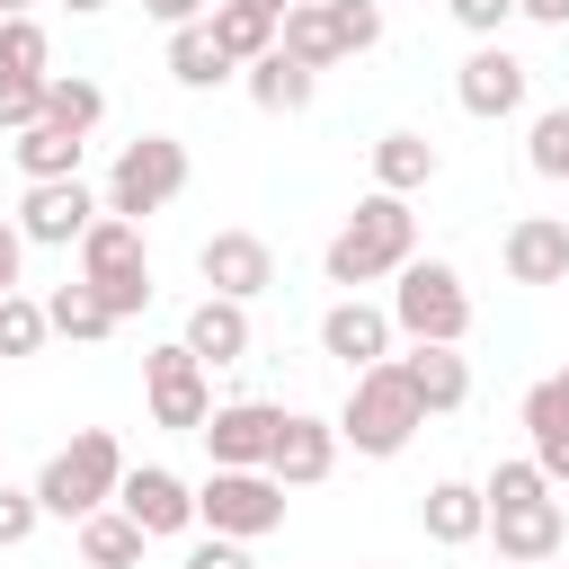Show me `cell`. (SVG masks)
Masks as SVG:
<instances>
[{
  "instance_id": "cell-1",
  "label": "cell",
  "mask_w": 569,
  "mask_h": 569,
  "mask_svg": "<svg viewBox=\"0 0 569 569\" xmlns=\"http://www.w3.org/2000/svg\"><path fill=\"white\" fill-rule=\"evenodd\" d=\"M409 258H418V213H409V196H382V187H373V196L338 222V240H329V258H320V267H329V284H347V293H356V284L400 276Z\"/></svg>"
},
{
  "instance_id": "cell-2",
  "label": "cell",
  "mask_w": 569,
  "mask_h": 569,
  "mask_svg": "<svg viewBox=\"0 0 569 569\" xmlns=\"http://www.w3.org/2000/svg\"><path fill=\"white\" fill-rule=\"evenodd\" d=\"M116 480H124V445H116L107 427H80L62 453H44V471H36V507L62 516V525H80V516L116 507Z\"/></svg>"
},
{
  "instance_id": "cell-3",
  "label": "cell",
  "mask_w": 569,
  "mask_h": 569,
  "mask_svg": "<svg viewBox=\"0 0 569 569\" xmlns=\"http://www.w3.org/2000/svg\"><path fill=\"white\" fill-rule=\"evenodd\" d=\"M418 427H427V409H418V391L400 382V365H391V356L365 365L356 391H347V409H338V445H356L365 462H391Z\"/></svg>"
},
{
  "instance_id": "cell-4",
  "label": "cell",
  "mask_w": 569,
  "mask_h": 569,
  "mask_svg": "<svg viewBox=\"0 0 569 569\" xmlns=\"http://www.w3.org/2000/svg\"><path fill=\"white\" fill-rule=\"evenodd\" d=\"M382 311H391V329L409 347H462L471 338V293H462V276L445 258H409Z\"/></svg>"
},
{
  "instance_id": "cell-5",
  "label": "cell",
  "mask_w": 569,
  "mask_h": 569,
  "mask_svg": "<svg viewBox=\"0 0 569 569\" xmlns=\"http://www.w3.org/2000/svg\"><path fill=\"white\" fill-rule=\"evenodd\" d=\"M80 284L116 311V329L151 302V249H142V222H124V213H98L89 231H80Z\"/></svg>"
},
{
  "instance_id": "cell-6",
  "label": "cell",
  "mask_w": 569,
  "mask_h": 569,
  "mask_svg": "<svg viewBox=\"0 0 569 569\" xmlns=\"http://www.w3.org/2000/svg\"><path fill=\"white\" fill-rule=\"evenodd\" d=\"M169 196H187V142L178 133H142V142H124L116 151V169H107V213H124V222H142V213H160Z\"/></svg>"
},
{
  "instance_id": "cell-7",
  "label": "cell",
  "mask_w": 569,
  "mask_h": 569,
  "mask_svg": "<svg viewBox=\"0 0 569 569\" xmlns=\"http://www.w3.org/2000/svg\"><path fill=\"white\" fill-rule=\"evenodd\" d=\"M196 525H213L222 542H258V533L284 525V489H276L267 471H204V489H196Z\"/></svg>"
},
{
  "instance_id": "cell-8",
  "label": "cell",
  "mask_w": 569,
  "mask_h": 569,
  "mask_svg": "<svg viewBox=\"0 0 569 569\" xmlns=\"http://www.w3.org/2000/svg\"><path fill=\"white\" fill-rule=\"evenodd\" d=\"M142 391H151V427H169V436H196L213 418V382H204V365L178 338L142 356Z\"/></svg>"
},
{
  "instance_id": "cell-9",
  "label": "cell",
  "mask_w": 569,
  "mask_h": 569,
  "mask_svg": "<svg viewBox=\"0 0 569 569\" xmlns=\"http://www.w3.org/2000/svg\"><path fill=\"white\" fill-rule=\"evenodd\" d=\"M98 213H107V204L89 196V178H44V187L18 196V240H36V249H80V231H89Z\"/></svg>"
},
{
  "instance_id": "cell-10",
  "label": "cell",
  "mask_w": 569,
  "mask_h": 569,
  "mask_svg": "<svg viewBox=\"0 0 569 569\" xmlns=\"http://www.w3.org/2000/svg\"><path fill=\"white\" fill-rule=\"evenodd\" d=\"M116 507L142 525V542H169V533H187V525H196V489H187L169 462H124Z\"/></svg>"
},
{
  "instance_id": "cell-11",
  "label": "cell",
  "mask_w": 569,
  "mask_h": 569,
  "mask_svg": "<svg viewBox=\"0 0 569 569\" xmlns=\"http://www.w3.org/2000/svg\"><path fill=\"white\" fill-rule=\"evenodd\" d=\"M276 427H284V409L276 400H222L196 436H204V453H213V471H267V445H276Z\"/></svg>"
},
{
  "instance_id": "cell-12",
  "label": "cell",
  "mask_w": 569,
  "mask_h": 569,
  "mask_svg": "<svg viewBox=\"0 0 569 569\" xmlns=\"http://www.w3.org/2000/svg\"><path fill=\"white\" fill-rule=\"evenodd\" d=\"M338 471V418H311V409H284L276 445H267V480L276 489H320Z\"/></svg>"
},
{
  "instance_id": "cell-13",
  "label": "cell",
  "mask_w": 569,
  "mask_h": 569,
  "mask_svg": "<svg viewBox=\"0 0 569 569\" xmlns=\"http://www.w3.org/2000/svg\"><path fill=\"white\" fill-rule=\"evenodd\" d=\"M196 276H204L222 302H258V293L276 284V249H267L258 231H213V240L196 249Z\"/></svg>"
},
{
  "instance_id": "cell-14",
  "label": "cell",
  "mask_w": 569,
  "mask_h": 569,
  "mask_svg": "<svg viewBox=\"0 0 569 569\" xmlns=\"http://www.w3.org/2000/svg\"><path fill=\"white\" fill-rule=\"evenodd\" d=\"M489 542H498V560L507 569H533V560H560V542H569V507L542 489V498H525V507H498L489 516Z\"/></svg>"
},
{
  "instance_id": "cell-15",
  "label": "cell",
  "mask_w": 569,
  "mask_h": 569,
  "mask_svg": "<svg viewBox=\"0 0 569 569\" xmlns=\"http://www.w3.org/2000/svg\"><path fill=\"white\" fill-rule=\"evenodd\" d=\"M525 89H533V71H525L507 44H480V53L453 71V98H462V116H480V124L516 116V107H525Z\"/></svg>"
},
{
  "instance_id": "cell-16",
  "label": "cell",
  "mask_w": 569,
  "mask_h": 569,
  "mask_svg": "<svg viewBox=\"0 0 569 569\" xmlns=\"http://www.w3.org/2000/svg\"><path fill=\"white\" fill-rule=\"evenodd\" d=\"M391 338H400V329H391V311H382V302H365V293H347V302H329V311H320V356H338L347 373L382 365V356H391Z\"/></svg>"
},
{
  "instance_id": "cell-17",
  "label": "cell",
  "mask_w": 569,
  "mask_h": 569,
  "mask_svg": "<svg viewBox=\"0 0 569 569\" xmlns=\"http://www.w3.org/2000/svg\"><path fill=\"white\" fill-rule=\"evenodd\" d=\"M498 258H507V284H569V222L560 213H516Z\"/></svg>"
},
{
  "instance_id": "cell-18",
  "label": "cell",
  "mask_w": 569,
  "mask_h": 569,
  "mask_svg": "<svg viewBox=\"0 0 569 569\" xmlns=\"http://www.w3.org/2000/svg\"><path fill=\"white\" fill-rule=\"evenodd\" d=\"M178 347H187L204 373H213V365H240V356H249V302H222V293H204V302L187 311Z\"/></svg>"
},
{
  "instance_id": "cell-19",
  "label": "cell",
  "mask_w": 569,
  "mask_h": 569,
  "mask_svg": "<svg viewBox=\"0 0 569 569\" xmlns=\"http://www.w3.org/2000/svg\"><path fill=\"white\" fill-rule=\"evenodd\" d=\"M391 365H400V382L418 391L427 418H445V409L471 400V365H462V347H409V356H391Z\"/></svg>"
},
{
  "instance_id": "cell-20",
  "label": "cell",
  "mask_w": 569,
  "mask_h": 569,
  "mask_svg": "<svg viewBox=\"0 0 569 569\" xmlns=\"http://www.w3.org/2000/svg\"><path fill=\"white\" fill-rule=\"evenodd\" d=\"M418 525H427V542H445V551L480 542V533H489V498H480V480H436V489L418 498Z\"/></svg>"
},
{
  "instance_id": "cell-21",
  "label": "cell",
  "mask_w": 569,
  "mask_h": 569,
  "mask_svg": "<svg viewBox=\"0 0 569 569\" xmlns=\"http://www.w3.org/2000/svg\"><path fill=\"white\" fill-rule=\"evenodd\" d=\"M240 89H249V107H258V116H302V107H311V89H320V71H302V62H284V53L267 44V53L240 71Z\"/></svg>"
},
{
  "instance_id": "cell-22",
  "label": "cell",
  "mask_w": 569,
  "mask_h": 569,
  "mask_svg": "<svg viewBox=\"0 0 569 569\" xmlns=\"http://www.w3.org/2000/svg\"><path fill=\"white\" fill-rule=\"evenodd\" d=\"M436 169H445V151L427 133H409V124L373 142V187L382 196H418V187H436Z\"/></svg>"
},
{
  "instance_id": "cell-23",
  "label": "cell",
  "mask_w": 569,
  "mask_h": 569,
  "mask_svg": "<svg viewBox=\"0 0 569 569\" xmlns=\"http://www.w3.org/2000/svg\"><path fill=\"white\" fill-rule=\"evenodd\" d=\"M525 436H533V471H542L551 489H569V409H560L551 373L525 391Z\"/></svg>"
},
{
  "instance_id": "cell-24",
  "label": "cell",
  "mask_w": 569,
  "mask_h": 569,
  "mask_svg": "<svg viewBox=\"0 0 569 569\" xmlns=\"http://www.w3.org/2000/svg\"><path fill=\"white\" fill-rule=\"evenodd\" d=\"M204 36L222 44V62H231V71H249V62L276 44V18H267V9H249V0H213V9H204Z\"/></svg>"
},
{
  "instance_id": "cell-25",
  "label": "cell",
  "mask_w": 569,
  "mask_h": 569,
  "mask_svg": "<svg viewBox=\"0 0 569 569\" xmlns=\"http://www.w3.org/2000/svg\"><path fill=\"white\" fill-rule=\"evenodd\" d=\"M9 151H18V178H27V187H44V178H80V160H89V142L62 133V124H27Z\"/></svg>"
},
{
  "instance_id": "cell-26",
  "label": "cell",
  "mask_w": 569,
  "mask_h": 569,
  "mask_svg": "<svg viewBox=\"0 0 569 569\" xmlns=\"http://www.w3.org/2000/svg\"><path fill=\"white\" fill-rule=\"evenodd\" d=\"M276 53H284V62H302V71H329V62H338L329 9H320V0H293V9L276 18Z\"/></svg>"
},
{
  "instance_id": "cell-27",
  "label": "cell",
  "mask_w": 569,
  "mask_h": 569,
  "mask_svg": "<svg viewBox=\"0 0 569 569\" xmlns=\"http://www.w3.org/2000/svg\"><path fill=\"white\" fill-rule=\"evenodd\" d=\"M98 116H107V89L89 80V71H44V124H62V133H98Z\"/></svg>"
},
{
  "instance_id": "cell-28",
  "label": "cell",
  "mask_w": 569,
  "mask_h": 569,
  "mask_svg": "<svg viewBox=\"0 0 569 569\" xmlns=\"http://www.w3.org/2000/svg\"><path fill=\"white\" fill-rule=\"evenodd\" d=\"M80 560H89V569H142V525H133L124 507L80 516Z\"/></svg>"
},
{
  "instance_id": "cell-29",
  "label": "cell",
  "mask_w": 569,
  "mask_h": 569,
  "mask_svg": "<svg viewBox=\"0 0 569 569\" xmlns=\"http://www.w3.org/2000/svg\"><path fill=\"white\" fill-rule=\"evenodd\" d=\"M169 80H178V89H222V80H240V71L222 62V44H213L204 18H196V27H169Z\"/></svg>"
},
{
  "instance_id": "cell-30",
  "label": "cell",
  "mask_w": 569,
  "mask_h": 569,
  "mask_svg": "<svg viewBox=\"0 0 569 569\" xmlns=\"http://www.w3.org/2000/svg\"><path fill=\"white\" fill-rule=\"evenodd\" d=\"M44 329H53V338H71V347H98V338H116V311H107L89 284H62V293L44 302Z\"/></svg>"
},
{
  "instance_id": "cell-31",
  "label": "cell",
  "mask_w": 569,
  "mask_h": 569,
  "mask_svg": "<svg viewBox=\"0 0 569 569\" xmlns=\"http://www.w3.org/2000/svg\"><path fill=\"white\" fill-rule=\"evenodd\" d=\"M0 71L9 80H44L53 71V36L36 18H0Z\"/></svg>"
},
{
  "instance_id": "cell-32",
  "label": "cell",
  "mask_w": 569,
  "mask_h": 569,
  "mask_svg": "<svg viewBox=\"0 0 569 569\" xmlns=\"http://www.w3.org/2000/svg\"><path fill=\"white\" fill-rule=\"evenodd\" d=\"M525 160H533V178L569 187V107H542V116H533V133H525Z\"/></svg>"
},
{
  "instance_id": "cell-33",
  "label": "cell",
  "mask_w": 569,
  "mask_h": 569,
  "mask_svg": "<svg viewBox=\"0 0 569 569\" xmlns=\"http://www.w3.org/2000/svg\"><path fill=\"white\" fill-rule=\"evenodd\" d=\"M320 9H329V36H338V62L382 44V0H320Z\"/></svg>"
},
{
  "instance_id": "cell-34",
  "label": "cell",
  "mask_w": 569,
  "mask_h": 569,
  "mask_svg": "<svg viewBox=\"0 0 569 569\" xmlns=\"http://www.w3.org/2000/svg\"><path fill=\"white\" fill-rule=\"evenodd\" d=\"M53 329H44V302L36 293H0V356H36Z\"/></svg>"
},
{
  "instance_id": "cell-35",
  "label": "cell",
  "mask_w": 569,
  "mask_h": 569,
  "mask_svg": "<svg viewBox=\"0 0 569 569\" xmlns=\"http://www.w3.org/2000/svg\"><path fill=\"white\" fill-rule=\"evenodd\" d=\"M542 489H551V480L533 471V453H525V462H498V471L480 480V498H489V516H498V507H525V498H542Z\"/></svg>"
},
{
  "instance_id": "cell-36",
  "label": "cell",
  "mask_w": 569,
  "mask_h": 569,
  "mask_svg": "<svg viewBox=\"0 0 569 569\" xmlns=\"http://www.w3.org/2000/svg\"><path fill=\"white\" fill-rule=\"evenodd\" d=\"M0 124H9V133L44 124V80H9V71H0Z\"/></svg>"
},
{
  "instance_id": "cell-37",
  "label": "cell",
  "mask_w": 569,
  "mask_h": 569,
  "mask_svg": "<svg viewBox=\"0 0 569 569\" xmlns=\"http://www.w3.org/2000/svg\"><path fill=\"white\" fill-rule=\"evenodd\" d=\"M44 525V507H36V489H0V551H18L27 533Z\"/></svg>"
},
{
  "instance_id": "cell-38",
  "label": "cell",
  "mask_w": 569,
  "mask_h": 569,
  "mask_svg": "<svg viewBox=\"0 0 569 569\" xmlns=\"http://www.w3.org/2000/svg\"><path fill=\"white\" fill-rule=\"evenodd\" d=\"M445 9H453V27H471L480 44H489V36H498V27L516 18V0H445Z\"/></svg>"
},
{
  "instance_id": "cell-39",
  "label": "cell",
  "mask_w": 569,
  "mask_h": 569,
  "mask_svg": "<svg viewBox=\"0 0 569 569\" xmlns=\"http://www.w3.org/2000/svg\"><path fill=\"white\" fill-rule=\"evenodd\" d=\"M187 569H249V551L213 533V542H196V551H187Z\"/></svg>"
},
{
  "instance_id": "cell-40",
  "label": "cell",
  "mask_w": 569,
  "mask_h": 569,
  "mask_svg": "<svg viewBox=\"0 0 569 569\" xmlns=\"http://www.w3.org/2000/svg\"><path fill=\"white\" fill-rule=\"evenodd\" d=\"M18 267H27V240H18V222L0 213V293H18Z\"/></svg>"
},
{
  "instance_id": "cell-41",
  "label": "cell",
  "mask_w": 569,
  "mask_h": 569,
  "mask_svg": "<svg viewBox=\"0 0 569 569\" xmlns=\"http://www.w3.org/2000/svg\"><path fill=\"white\" fill-rule=\"evenodd\" d=\"M142 9H151V18H160V27H196V18H204V9H213V0H142Z\"/></svg>"
},
{
  "instance_id": "cell-42",
  "label": "cell",
  "mask_w": 569,
  "mask_h": 569,
  "mask_svg": "<svg viewBox=\"0 0 569 569\" xmlns=\"http://www.w3.org/2000/svg\"><path fill=\"white\" fill-rule=\"evenodd\" d=\"M516 18H533V27H569V0H516Z\"/></svg>"
},
{
  "instance_id": "cell-43",
  "label": "cell",
  "mask_w": 569,
  "mask_h": 569,
  "mask_svg": "<svg viewBox=\"0 0 569 569\" xmlns=\"http://www.w3.org/2000/svg\"><path fill=\"white\" fill-rule=\"evenodd\" d=\"M0 18H36V0H0Z\"/></svg>"
},
{
  "instance_id": "cell-44",
  "label": "cell",
  "mask_w": 569,
  "mask_h": 569,
  "mask_svg": "<svg viewBox=\"0 0 569 569\" xmlns=\"http://www.w3.org/2000/svg\"><path fill=\"white\" fill-rule=\"evenodd\" d=\"M249 9H267V18H284V9H293V0H249Z\"/></svg>"
},
{
  "instance_id": "cell-45",
  "label": "cell",
  "mask_w": 569,
  "mask_h": 569,
  "mask_svg": "<svg viewBox=\"0 0 569 569\" xmlns=\"http://www.w3.org/2000/svg\"><path fill=\"white\" fill-rule=\"evenodd\" d=\"M551 391H560V409H569V365H560V373H551Z\"/></svg>"
},
{
  "instance_id": "cell-46",
  "label": "cell",
  "mask_w": 569,
  "mask_h": 569,
  "mask_svg": "<svg viewBox=\"0 0 569 569\" xmlns=\"http://www.w3.org/2000/svg\"><path fill=\"white\" fill-rule=\"evenodd\" d=\"M62 9H71V18H89V9H107V0H62Z\"/></svg>"
},
{
  "instance_id": "cell-47",
  "label": "cell",
  "mask_w": 569,
  "mask_h": 569,
  "mask_svg": "<svg viewBox=\"0 0 569 569\" xmlns=\"http://www.w3.org/2000/svg\"><path fill=\"white\" fill-rule=\"evenodd\" d=\"M533 569H560V560H533Z\"/></svg>"
}]
</instances>
